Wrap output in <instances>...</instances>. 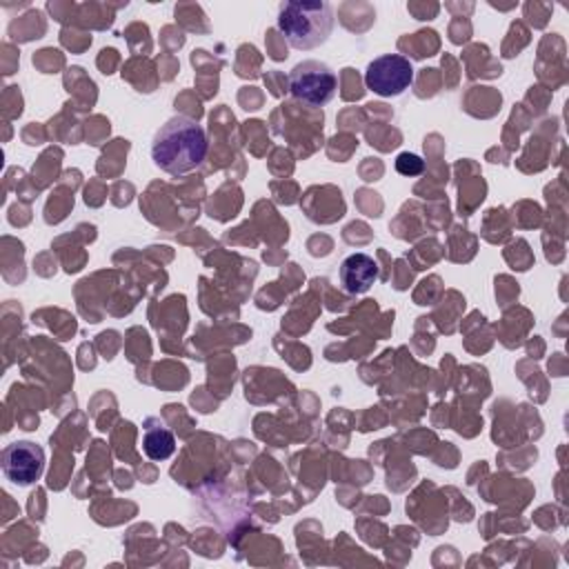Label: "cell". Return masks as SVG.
Masks as SVG:
<instances>
[{
	"instance_id": "6da1fadb",
	"label": "cell",
	"mask_w": 569,
	"mask_h": 569,
	"mask_svg": "<svg viewBox=\"0 0 569 569\" xmlns=\"http://www.w3.org/2000/svg\"><path fill=\"white\" fill-rule=\"evenodd\" d=\"M207 149L204 129L189 116H173L156 131L151 160L164 173L184 176L202 164Z\"/></svg>"
},
{
	"instance_id": "7a4b0ae2",
	"label": "cell",
	"mask_w": 569,
	"mask_h": 569,
	"mask_svg": "<svg viewBox=\"0 0 569 569\" xmlns=\"http://www.w3.org/2000/svg\"><path fill=\"white\" fill-rule=\"evenodd\" d=\"M278 29L293 49L311 51L327 42L333 29V11L325 0H291L278 9Z\"/></svg>"
},
{
	"instance_id": "3957f363",
	"label": "cell",
	"mask_w": 569,
	"mask_h": 569,
	"mask_svg": "<svg viewBox=\"0 0 569 569\" xmlns=\"http://www.w3.org/2000/svg\"><path fill=\"white\" fill-rule=\"evenodd\" d=\"M289 91L296 100L309 107L327 104L338 89L333 69L320 60H302L289 71Z\"/></svg>"
},
{
	"instance_id": "277c9868",
	"label": "cell",
	"mask_w": 569,
	"mask_h": 569,
	"mask_svg": "<svg viewBox=\"0 0 569 569\" xmlns=\"http://www.w3.org/2000/svg\"><path fill=\"white\" fill-rule=\"evenodd\" d=\"M413 82V67L400 53H385L373 58L365 71V84L369 91L382 98H396L405 93Z\"/></svg>"
},
{
	"instance_id": "5b68a950",
	"label": "cell",
	"mask_w": 569,
	"mask_h": 569,
	"mask_svg": "<svg viewBox=\"0 0 569 569\" xmlns=\"http://www.w3.org/2000/svg\"><path fill=\"white\" fill-rule=\"evenodd\" d=\"M0 467L9 482L18 487L33 485L44 471V451L31 440H16L2 449Z\"/></svg>"
},
{
	"instance_id": "8992f818",
	"label": "cell",
	"mask_w": 569,
	"mask_h": 569,
	"mask_svg": "<svg viewBox=\"0 0 569 569\" xmlns=\"http://www.w3.org/2000/svg\"><path fill=\"white\" fill-rule=\"evenodd\" d=\"M378 280V264L367 253H351L340 264V282L347 293H367Z\"/></svg>"
},
{
	"instance_id": "52a82bcc",
	"label": "cell",
	"mask_w": 569,
	"mask_h": 569,
	"mask_svg": "<svg viewBox=\"0 0 569 569\" xmlns=\"http://www.w3.org/2000/svg\"><path fill=\"white\" fill-rule=\"evenodd\" d=\"M142 451L151 460H167L176 451V438L171 429L164 427L162 420L149 418L144 422V436H142Z\"/></svg>"
},
{
	"instance_id": "ba28073f",
	"label": "cell",
	"mask_w": 569,
	"mask_h": 569,
	"mask_svg": "<svg viewBox=\"0 0 569 569\" xmlns=\"http://www.w3.org/2000/svg\"><path fill=\"white\" fill-rule=\"evenodd\" d=\"M396 171L402 173V176H418L425 171V160L416 153H409V151H402L398 158H396Z\"/></svg>"
}]
</instances>
